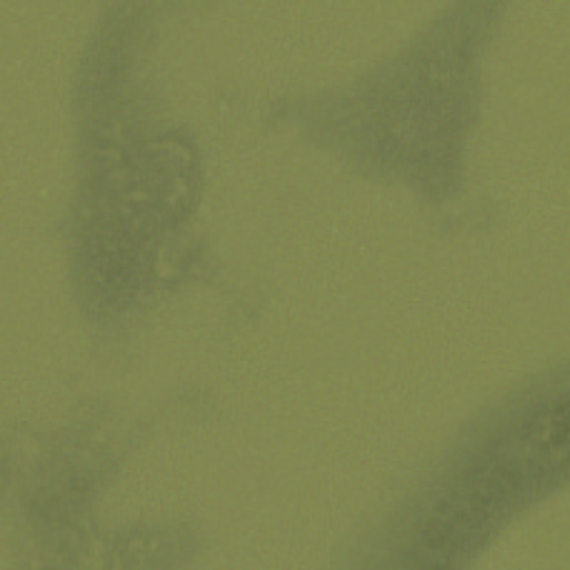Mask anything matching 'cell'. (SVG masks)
<instances>
[{
	"label": "cell",
	"mask_w": 570,
	"mask_h": 570,
	"mask_svg": "<svg viewBox=\"0 0 570 570\" xmlns=\"http://www.w3.org/2000/svg\"><path fill=\"white\" fill-rule=\"evenodd\" d=\"M523 441L552 468L568 463V401L559 399L534 414L521 425Z\"/></svg>",
	"instance_id": "obj_1"
}]
</instances>
